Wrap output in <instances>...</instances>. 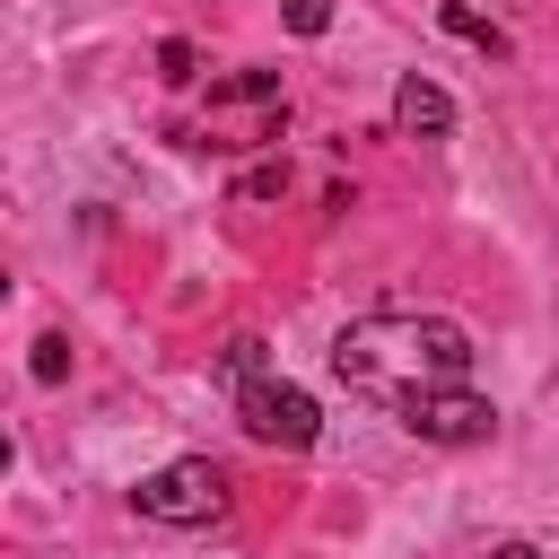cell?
Returning <instances> with one entry per match:
<instances>
[{
	"mask_svg": "<svg viewBox=\"0 0 559 559\" xmlns=\"http://www.w3.org/2000/svg\"><path fill=\"white\" fill-rule=\"evenodd\" d=\"M332 376L367 402H411V393H437V384H463L472 376V332L454 314H358L341 341H332Z\"/></svg>",
	"mask_w": 559,
	"mask_h": 559,
	"instance_id": "6da1fadb",
	"label": "cell"
},
{
	"mask_svg": "<svg viewBox=\"0 0 559 559\" xmlns=\"http://www.w3.org/2000/svg\"><path fill=\"white\" fill-rule=\"evenodd\" d=\"M131 507H140L148 524H175V533H201V524H218V515H227V472H218L210 454H183V463H166V472H148V480L131 489Z\"/></svg>",
	"mask_w": 559,
	"mask_h": 559,
	"instance_id": "7a4b0ae2",
	"label": "cell"
},
{
	"mask_svg": "<svg viewBox=\"0 0 559 559\" xmlns=\"http://www.w3.org/2000/svg\"><path fill=\"white\" fill-rule=\"evenodd\" d=\"M393 419H402L419 445H480V437L498 428L489 393H472V384H437V393H411V402H393Z\"/></svg>",
	"mask_w": 559,
	"mask_h": 559,
	"instance_id": "3957f363",
	"label": "cell"
},
{
	"mask_svg": "<svg viewBox=\"0 0 559 559\" xmlns=\"http://www.w3.org/2000/svg\"><path fill=\"white\" fill-rule=\"evenodd\" d=\"M236 419H245V437H262V445H288V454L323 437V411H314V393H297V384H280V376L245 384V393H236Z\"/></svg>",
	"mask_w": 559,
	"mask_h": 559,
	"instance_id": "277c9868",
	"label": "cell"
},
{
	"mask_svg": "<svg viewBox=\"0 0 559 559\" xmlns=\"http://www.w3.org/2000/svg\"><path fill=\"white\" fill-rule=\"evenodd\" d=\"M393 131H402V140H445V131H454V96L411 70V79L393 87Z\"/></svg>",
	"mask_w": 559,
	"mask_h": 559,
	"instance_id": "5b68a950",
	"label": "cell"
},
{
	"mask_svg": "<svg viewBox=\"0 0 559 559\" xmlns=\"http://www.w3.org/2000/svg\"><path fill=\"white\" fill-rule=\"evenodd\" d=\"M262 376H271V367H262V341H253V332H236V341L218 349V384H227V393H245V384H262Z\"/></svg>",
	"mask_w": 559,
	"mask_h": 559,
	"instance_id": "8992f818",
	"label": "cell"
},
{
	"mask_svg": "<svg viewBox=\"0 0 559 559\" xmlns=\"http://www.w3.org/2000/svg\"><path fill=\"white\" fill-rule=\"evenodd\" d=\"M445 26H454L463 44H480V52H507V35H498V26L480 17V9H463V0H445Z\"/></svg>",
	"mask_w": 559,
	"mask_h": 559,
	"instance_id": "52a82bcc",
	"label": "cell"
},
{
	"mask_svg": "<svg viewBox=\"0 0 559 559\" xmlns=\"http://www.w3.org/2000/svg\"><path fill=\"white\" fill-rule=\"evenodd\" d=\"M210 105H280V79H271V70H245V79H227Z\"/></svg>",
	"mask_w": 559,
	"mask_h": 559,
	"instance_id": "ba28073f",
	"label": "cell"
},
{
	"mask_svg": "<svg viewBox=\"0 0 559 559\" xmlns=\"http://www.w3.org/2000/svg\"><path fill=\"white\" fill-rule=\"evenodd\" d=\"M61 376H70V341L44 332V341H35V384H61Z\"/></svg>",
	"mask_w": 559,
	"mask_h": 559,
	"instance_id": "9c48e42d",
	"label": "cell"
},
{
	"mask_svg": "<svg viewBox=\"0 0 559 559\" xmlns=\"http://www.w3.org/2000/svg\"><path fill=\"white\" fill-rule=\"evenodd\" d=\"M280 17H288L297 35H323V26H332V0H280Z\"/></svg>",
	"mask_w": 559,
	"mask_h": 559,
	"instance_id": "30bf717a",
	"label": "cell"
},
{
	"mask_svg": "<svg viewBox=\"0 0 559 559\" xmlns=\"http://www.w3.org/2000/svg\"><path fill=\"white\" fill-rule=\"evenodd\" d=\"M157 61H166V79H192V44L175 35V44H157Z\"/></svg>",
	"mask_w": 559,
	"mask_h": 559,
	"instance_id": "8fae6325",
	"label": "cell"
},
{
	"mask_svg": "<svg viewBox=\"0 0 559 559\" xmlns=\"http://www.w3.org/2000/svg\"><path fill=\"white\" fill-rule=\"evenodd\" d=\"M489 559H550V550H542V542H498Z\"/></svg>",
	"mask_w": 559,
	"mask_h": 559,
	"instance_id": "7c38bea8",
	"label": "cell"
}]
</instances>
